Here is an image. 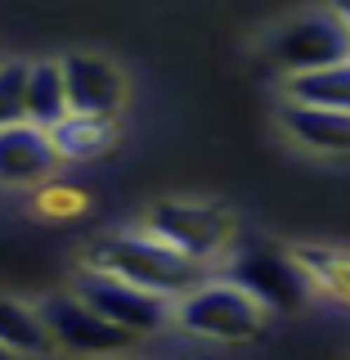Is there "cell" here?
Instances as JSON below:
<instances>
[{
    "instance_id": "cell-8",
    "label": "cell",
    "mask_w": 350,
    "mask_h": 360,
    "mask_svg": "<svg viewBox=\"0 0 350 360\" xmlns=\"http://www.w3.org/2000/svg\"><path fill=\"white\" fill-rule=\"evenodd\" d=\"M59 162L63 158L45 127H32V122L0 127V185H45L59 172Z\"/></svg>"
},
{
    "instance_id": "cell-12",
    "label": "cell",
    "mask_w": 350,
    "mask_h": 360,
    "mask_svg": "<svg viewBox=\"0 0 350 360\" xmlns=\"http://www.w3.org/2000/svg\"><path fill=\"white\" fill-rule=\"evenodd\" d=\"M50 140L63 162H90V158H104L117 144V122L99 117V112H67L50 131Z\"/></svg>"
},
{
    "instance_id": "cell-9",
    "label": "cell",
    "mask_w": 350,
    "mask_h": 360,
    "mask_svg": "<svg viewBox=\"0 0 350 360\" xmlns=\"http://www.w3.org/2000/svg\"><path fill=\"white\" fill-rule=\"evenodd\" d=\"M67 77V99L72 112H99V117H117L126 104V72L117 63L99 59V54H67L63 59Z\"/></svg>"
},
{
    "instance_id": "cell-6",
    "label": "cell",
    "mask_w": 350,
    "mask_h": 360,
    "mask_svg": "<svg viewBox=\"0 0 350 360\" xmlns=\"http://www.w3.org/2000/svg\"><path fill=\"white\" fill-rule=\"evenodd\" d=\"M76 297H86L99 315H108L112 324H121L126 333L135 338H149V333H162L166 324H175V302L162 297V292H149L140 284L121 275H108L99 266H86L72 284Z\"/></svg>"
},
{
    "instance_id": "cell-1",
    "label": "cell",
    "mask_w": 350,
    "mask_h": 360,
    "mask_svg": "<svg viewBox=\"0 0 350 360\" xmlns=\"http://www.w3.org/2000/svg\"><path fill=\"white\" fill-rule=\"evenodd\" d=\"M86 266H99L108 275H121L130 284L149 288V292H162V297H189L194 288H202L211 279V266L207 262H194L184 257L180 248H171L166 239H157L153 230H117V234H99L90 243V257Z\"/></svg>"
},
{
    "instance_id": "cell-3",
    "label": "cell",
    "mask_w": 350,
    "mask_h": 360,
    "mask_svg": "<svg viewBox=\"0 0 350 360\" xmlns=\"http://www.w3.org/2000/svg\"><path fill=\"white\" fill-rule=\"evenodd\" d=\"M220 275L243 284L256 302H265L269 311H297L310 302L314 279L306 275V266L297 262L292 248H274L261 239H247L234 243L229 257L220 262Z\"/></svg>"
},
{
    "instance_id": "cell-11",
    "label": "cell",
    "mask_w": 350,
    "mask_h": 360,
    "mask_svg": "<svg viewBox=\"0 0 350 360\" xmlns=\"http://www.w3.org/2000/svg\"><path fill=\"white\" fill-rule=\"evenodd\" d=\"M72 112V99H67V77H63V59H41L32 63L27 72V95H22V117L32 127L54 131L59 122Z\"/></svg>"
},
{
    "instance_id": "cell-15",
    "label": "cell",
    "mask_w": 350,
    "mask_h": 360,
    "mask_svg": "<svg viewBox=\"0 0 350 360\" xmlns=\"http://www.w3.org/2000/svg\"><path fill=\"white\" fill-rule=\"evenodd\" d=\"M292 252H297V262L306 266V275L314 279V288L350 307V252H346V248H314V243H297Z\"/></svg>"
},
{
    "instance_id": "cell-7",
    "label": "cell",
    "mask_w": 350,
    "mask_h": 360,
    "mask_svg": "<svg viewBox=\"0 0 350 360\" xmlns=\"http://www.w3.org/2000/svg\"><path fill=\"white\" fill-rule=\"evenodd\" d=\"M41 320L50 324L54 342L67 347V352L81 356H112V352H130L140 338L126 333L121 324H112L108 315H99L86 297L76 292H54V297L41 302Z\"/></svg>"
},
{
    "instance_id": "cell-19",
    "label": "cell",
    "mask_w": 350,
    "mask_h": 360,
    "mask_svg": "<svg viewBox=\"0 0 350 360\" xmlns=\"http://www.w3.org/2000/svg\"><path fill=\"white\" fill-rule=\"evenodd\" d=\"M0 360H9V352H5V347H0Z\"/></svg>"
},
{
    "instance_id": "cell-13",
    "label": "cell",
    "mask_w": 350,
    "mask_h": 360,
    "mask_svg": "<svg viewBox=\"0 0 350 360\" xmlns=\"http://www.w3.org/2000/svg\"><path fill=\"white\" fill-rule=\"evenodd\" d=\"M0 347L9 356H50L59 342H54L50 324L41 320V307L0 292Z\"/></svg>"
},
{
    "instance_id": "cell-14",
    "label": "cell",
    "mask_w": 350,
    "mask_h": 360,
    "mask_svg": "<svg viewBox=\"0 0 350 360\" xmlns=\"http://www.w3.org/2000/svg\"><path fill=\"white\" fill-rule=\"evenodd\" d=\"M283 95H288V104L350 112V59L332 63V68H314V72H292L283 82Z\"/></svg>"
},
{
    "instance_id": "cell-4",
    "label": "cell",
    "mask_w": 350,
    "mask_h": 360,
    "mask_svg": "<svg viewBox=\"0 0 350 360\" xmlns=\"http://www.w3.org/2000/svg\"><path fill=\"white\" fill-rule=\"evenodd\" d=\"M265 63H274L278 72H314V68H332L350 59V27L337 9H310L288 22H278L261 45Z\"/></svg>"
},
{
    "instance_id": "cell-16",
    "label": "cell",
    "mask_w": 350,
    "mask_h": 360,
    "mask_svg": "<svg viewBox=\"0 0 350 360\" xmlns=\"http://www.w3.org/2000/svg\"><path fill=\"white\" fill-rule=\"evenodd\" d=\"M27 72H32V63H22V59H9V63H0V127H14V122H27V117H22Z\"/></svg>"
},
{
    "instance_id": "cell-10",
    "label": "cell",
    "mask_w": 350,
    "mask_h": 360,
    "mask_svg": "<svg viewBox=\"0 0 350 360\" xmlns=\"http://www.w3.org/2000/svg\"><path fill=\"white\" fill-rule=\"evenodd\" d=\"M278 122H283V131L310 153H328V158H346L350 153V112L288 104L278 112Z\"/></svg>"
},
{
    "instance_id": "cell-17",
    "label": "cell",
    "mask_w": 350,
    "mask_h": 360,
    "mask_svg": "<svg viewBox=\"0 0 350 360\" xmlns=\"http://www.w3.org/2000/svg\"><path fill=\"white\" fill-rule=\"evenodd\" d=\"M76 207H86V198L76 194V189H45V198H41V212H45L50 221L76 217Z\"/></svg>"
},
{
    "instance_id": "cell-2",
    "label": "cell",
    "mask_w": 350,
    "mask_h": 360,
    "mask_svg": "<svg viewBox=\"0 0 350 360\" xmlns=\"http://www.w3.org/2000/svg\"><path fill=\"white\" fill-rule=\"evenodd\" d=\"M265 302H256L243 284L224 275H211L202 288L175 302V324L194 338H207V342H252L265 329Z\"/></svg>"
},
{
    "instance_id": "cell-18",
    "label": "cell",
    "mask_w": 350,
    "mask_h": 360,
    "mask_svg": "<svg viewBox=\"0 0 350 360\" xmlns=\"http://www.w3.org/2000/svg\"><path fill=\"white\" fill-rule=\"evenodd\" d=\"M332 9H337V14L346 18V27H350V0H332Z\"/></svg>"
},
{
    "instance_id": "cell-5",
    "label": "cell",
    "mask_w": 350,
    "mask_h": 360,
    "mask_svg": "<svg viewBox=\"0 0 350 360\" xmlns=\"http://www.w3.org/2000/svg\"><path fill=\"white\" fill-rule=\"evenodd\" d=\"M144 230L166 239L194 262H224L229 248L238 243V225L216 202H189V198H162L144 212Z\"/></svg>"
}]
</instances>
